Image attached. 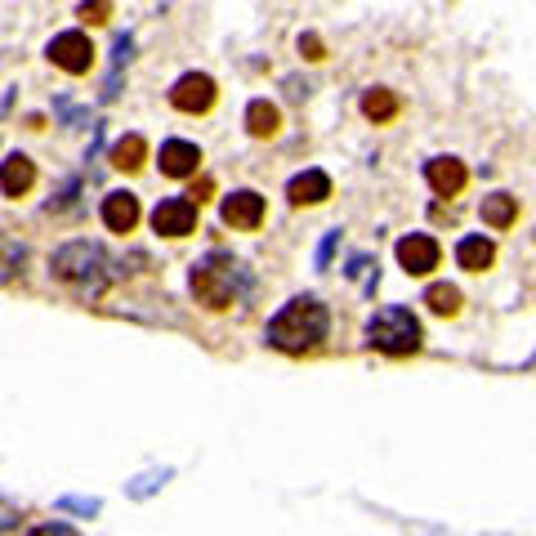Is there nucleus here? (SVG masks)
<instances>
[{"mask_svg": "<svg viewBox=\"0 0 536 536\" xmlns=\"http://www.w3.org/2000/svg\"><path fill=\"white\" fill-rule=\"evenodd\" d=\"M327 327H331L327 304L313 300V295H300L268 322V344L282 353H309L327 340Z\"/></svg>", "mask_w": 536, "mask_h": 536, "instance_id": "f257e3e1", "label": "nucleus"}, {"mask_svg": "<svg viewBox=\"0 0 536 536\" xmlns=\"http://www.w3.org/2000/svg\"><path fill=\"white\" fill-rule=\"evenodd\" d=\"M54 273L63 277L67 286H76L81 295H99L108 286V255L94 242H67L59 255H54Z\"/></svg>", "mask_w": 536, "mask_h": 536, "instance_id": "f03ea898", "label": "nucleus"}, {"mask_svg": "<svg viewBox=\"0 0 536 536\" xmlns=\"http://www.w3.org/2000/svg\"><path fill=\"white\" fill-rule=\"evenodd\" d=\"M367 340L376 344L380 353H416L420 349V322L411 318V309H402V304H389V309H380L376 318L367 322Z\"/></svg>", "mask_w": 536, "mask_h": 536, "instance_id": "7ed1b4c3", "label": "nucleus"}, {"mask_svg": "<svg viewBox=\"0 0 536 536\" xmlns=\"http://www.w3.org/2000/svg\"><path fill=\"white\" fill-rule=\"evenodd\" d=\"M237 291H242V268L224 260V255H210L206 264L193 268V295L206 309H228L237 300Z\"/></svg>", "mask_w": 536, "mask_h": 536, "instance_id": "20e7f679", "label": "nucleus"}, {"mask_svg": "<svg viewBox=\"0 0 536 536\" xmlns=\"http://www.w3.org/2000/svg\"><path fill=\"white\" fill-rule=\"evenodd\" d=\"M219 99L215 81H210L206 72H184L175 85H170V108L188 112V117H197V112H210Z\"/></svg>", "mask_w": 536, "mask_h": 536, "instance_id": "39448f33", "label": "nucleus"}, {"mask_svg": "<svg viewBox=\"0 0 536 536\" xmlns=\"http://www.w3.org/2000/svg\"><path fill=\"white\" fill-rule=\"evenodd\" d=\"M45 54H50V63L59 67V72H67V76H85L94 67V45H90V36L85 32H59Z\"/></svg>", "mask_w": 536, "mask_h": 536, "instance_id": "423d86ee", "label": "nucleus"}, {"mask_svg": "<svg viewBox=\"0 0 536 536\" xmlns=\"http://www.w3.org/2000/svg\"><path fill=\"white\" fill-rule=\"evenodd\" d=\"M152 228L161 237H188L197 228V201L193 197H166L152 210Z\"/></svg>", "mask_w": 536, "mask_h": 536, "instance_id": "0eeeda50", "label": "nucleus"}, {"mask_svg": "<svg viewBox=\"0 0 536 536\" xmlns=\"http://www.w3.org/2000/svg\"><path fill=\"white\" fill-rule=\"evenodd\" d=\"M219 215H224V224H228V228L255 233V228L264 224V197H260V193H251V188H237V193H228V197H224Z\"/></svg>", "mask_w": 536, "mask_h": 536, "instance_id": "6e6552de", "label": "nucleus"}, {"mask_svg": "<svg viewBox=\"0 0 536 536\" xmlns=\"http://www.w3.org/2000/svg\"><path fill=\"white\" fill-rule=\"evenodd\" d=\"M161 175L166 179H193L201 170V148L188 139H166L161 143V157H157Z\"/></svg>", "mask_w": 536, "mask_h": 536, "instance_id": "1a4fd4ad", "label": "nucleus"}, {"mask_svg": "<svg viewBox=\"0 0 536 536\" xmlns=\"http://www.w3.org/2000/svg\"><path fill=\"white\" fill-rule=\"evenodd\" d=\"M438 242L429 233H411V237H402L398 242V264L407 268L411 277H425V273H434L438 268Z\"/></svg>", "mask_w": 536, "mask_h": 536, "instance_id": "9d476101", "label": "nucleus"}, {"mask_svg": "<svg viewBox=\"0 0 536 536\" xmlns=\"http://www.w3.org/2000/svg\"><path fill=\"white\" fill-rule=\"evenodd\" d=\"M425 179L438 197H456L469 184V170H465V161H456V157H434L425 166Z\"/></svg>", "mask_w": 536, "mask_h": 536, "instance_id": "9b49d317", "label": "nucleus"}, {"mask_svg": "<svg viewBox=\"0 0 536 536\" xmlns=\"http://www.w3.org/2000/svg\"><path fill=\"white\" fill-rule=\"evenodd\" d=\"M286 197H291L295 206H318V201H327L331 197L327 170H300V175L286 184Z\"/></svg>", "mask_w": 536, "mask_h": 536, "instance_id": "f8f14e48", "label": "nucleus"}, {"mask_svg": "<svg viewBox=\"0 0 536 536\" xmlns=\"http://www.w3.org/2000/svg\"><path fill=\"white\" fill-rule=\"evenodd\" d=\"M103 224H108L112 233H134V224H139V197L108 193L103 197Z\"/></svg>", "mask_w": 536, "mask_h": 536, "instance_id": "ddd939ff", "label": "nucleus"}, {"mask_svg": "<svg viewBox=\"0 0 536 536\" xmlns=\"http://www.w3.org/2000/svg\"><path fill=\"white\" fill-rule=\"evenodd\" d=\"M36 184V166L23 157V152H9L5 157V175H0V188H5V197H27Z\"/></svg>", "mask_w": 536, "mask_h": 536, "instance_id": "4468645a", "label": "nucleus"}, {"mask_svg": "<svg viewBox=\"0 0 536 536\" xmlns=\"http://www.w3.org/2000/svg\"><path fill=\"white\" fill-rule=\"evenodd\" d=\"M492 260H496V246L487 242V237H461V246H456V264H461L465 273H483Z\"/></svg>", "mask_w": 536, "mask_h": 536, "instance_id": "2eb2a0df", "label": "nucleus"}, {"mask_svg": "<svg viewBox=\"0 0 536 536\" xmlns=\"http://www.w3.org/2000/svg\"><path fill=\"white\" fill-rule=\"evenodd\" d=\"M398 112H402V103H398L394 90H367L362 94V117L376 121V126H389Z\"/></svg>", "mask_w": 536, "mask_h": 536, "instance_id": "dca6fc26", "label": "nucleus"}, {"mask_svg": "<svg viewBox=\"0 0 536 536\" xmlns=\"http://www.w3.org/2000/svg\"><path fill=\"white\" fill-rule=\"evenodd\" d=\"M277 126H282V112L268 99H255L251 108H246V130H251V139H273Z\"/></svg>", "mask_w": 536, "mask_h": 536, "instance_id": "f3484780", "label": "nucleus"}, {"mask_svg": "<svg viewBox=\"0 0 536 536\" xmlns=\"http://www.w3.org/2000/svg\"><path fill=\"white\" fill-rule=\"evenodd\" d=\"M143 161H148V143H143V134H126V139L112 143V166L117 170H139Z\"/></svg>", "mask_w": 536, "mask_h": 536, "instance_id": "a211bd4d", "label": "nucleus"}, {"mask_svg": "<svg viewBox=\"0 0 536 536\" xmlns=\"http://www.w3.org/2000/svg\"><path fill=\"white\" fill-rule=\"evenodd\" d=\"M514 219H519V197H510V193H492V197H483V224H492V228H510Z\"/></svg>", "mask_w": 536, "mask_h": 536, "instance_id": "6ab92c4d", "label": "nucleus"}, {"mask_svg": "<svg viewBox=\"0 0 536 536\" xmlns=\"http://www.w3.org/2000/svg\"><path fill=\"white\" fill-rule=\"evenodd\" d=\"M425 304L434 313H443V318H452V313L461 309V291H456V286H447V282H438V286H429V291H425Z\"/></svg>", "mask_w": 536, "mask_h": 536, "instance_id": "aec40b11", "label": "nucleus"}, {"mask_svg": "<svg viewBox=\"0 0 536 536\" xmlns=\"http://www.w3.org/2000/svg\"><path fill=\"white\" fill-rule=\"evenodd\" d=\"M76 18H81L85 27H103L112 18V0H81V9H76Z\"/></svg>", "mask_w": 536, "mask_h": 536, "instance_id": "412c9836", "label": "nucleus"}, {"mask_svg": "<svg viewBox=\"0 0 536 536\" xmlns=\"http://www.w3.org/2000/svg\"><path fill=\"white\" fill-rule=\"evenodd\" d=\"M300 54H304V59H313V63H322V59H327V45H322L313 32H304L300 36Z\"/></svg>", "mask_w": 536, "mask_h": 536, "instance_id": "4be33fe9", "label": "nucleus"}, {"mask_svg": "<svg viewBox=\"0 0 536 536\" xmlns=\"http://www.w3.org/2000/svg\"><path fill=\"white\" fill-rule=\"evenodd\" d=\"M32 536H76V532L67 528V523H45V528H36Z\"/></svg>", "mask_w": 536, "mask_h": 536, "instance_id": "5701e85b", "label": "nucleus"}, {"mask_svg": "<svg viewBox=\"0 0 536 536\" xmlns=\"http://www.w3.org/2000/svg\"><path fill=\"white\" fill-rule=\"evenodd\" d=\"M188 197H193V201H197V206H201V201H206V197H210V179H201V184H193V188H188Z\"/></svg>", "mask_w": 536, "mask_h": 536, "instance_id": "b1692460", "label": "nucleus"}]
</instances>
